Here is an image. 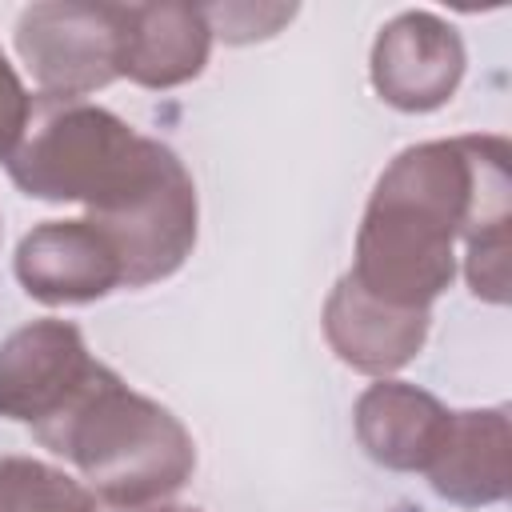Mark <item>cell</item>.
<instances>
[{
  "label": "cell",
  "mask_w": 512,
  "mask_h": 512,
  "mask_svg": "<svg viewBox=\"0 0 512 512\" xmlns=\"http://www.w3.org/2000/svg\"><path fill=\"white\" fill-rule=\"evenodd\" d=\"M136 512H200V508H188V504H148V508H136Z\"/></svg>",
  "instance_id": "16"
},
{
  "label": "cell",
  "mask_w": 512,
  "mask_h": 512,
  "mask_svg": "<svg viewBox=\"0 0 512 512\" xmlns=\"http://www.w3.org/2000/svg\"><path fill=\"white\" fill-rule=\"evenodd\" d=\"M148 152L152 136L132 132L100 104L32 96L28 132L4 168L32 200H76L96 212L136 180Z\"/></svg>",
  "instance_id": "3"
},
{
  "label": "cell",
  "mask_w": 512,
  "mask_h": 512,
  "mask_svg": "<svg viewBox=\"0 0 512 512\" xmlns=\"http://www.w3.org/2000/svg\"><path fill=\"white\" fill-rule=\"evenodd\" d=\"M428 324H432V312L392 308L368 296L348 272L336 280V288L324 300V336L332 352L348 368L380 380L420 356L428 340Z\"/></svg>",
  "instance_id": "10"
},
{
  "label": "cell",
  "mask_w": 512,
  "mask_h": 512,
  "mask_svg": "<svg viewBox=\"0 0 512 512\" xmlns=\"http://www.w3.org/2000/svg\"><path fill=\"white\" fill-rule=\"evenodd\" d=\"M28 120H32V96L20 84L8 56L0 52V160H8L16 152V144L28 132Z\"/></svg>",
  "instance_id": "15"
},
{
  "label": "cell",
  "mask_w": 512,
  "mask_h": 512,
  "mask_svg": "<svg viewBox=\"0 0 512 512\" xmlns=\"http://www.w3.org/2000/svg\"><path fill=\"white\" fill-rule=\"evenodd\" d=\"M456 240H464L472 296L504 304L512 256V152L504 136L404 148L368 196L348 276L392 308L432 312L456 276Z\"/></svg>",
  "instance_id": "1"
},
{
  "label": "cell",
  "mask_w": 512,
  "mask_h": 512,
  "mask_svg": "<svg viewBox=\"0 0 512 512\" xmlns=\"http://www.w3.org/2000/svg\"><path fill=\"white\" fill-rule=\"evenodd\" d=\"M296 8L288 4H208L204 20L212 28V36H224L232 44H248V40H264L272 36L284 20H292Z\"/></svg>",
  "instance_id": "14"
},
{
  "label": "cell",
  "mask_w": 512,
  "mask_h": 512,
  "mask_svg": "<svg viewBox=\"0 0 512 512\" xmlns=\"http://www.w3.org/2000/svg\"><path fill=\"white\" fill-rule=\"evenodd\" d=\"M116 4L44 0L28 4L16 20V52L28 64L40 96L84 100L108 88L116 72Z\"/></svg>",
  "instance_id": "5"
},
{
  "label": "cell",
  "mask_w": 512,
  "mask_h": 512,
  "mask_svg": "<svg viewBox=\"0 0 512 512\" xmlns=\"http://www.w3.org/2000/svg\"><path fill=\"white\" fill-rule=\"evenodd\" d=\"M116 72L140 88H176L204 72L212 28L200 4H116Z\"/></svg>",
  "instance_id": "9"
},
{
  "label": "cell",
  "mask_w": 512,
  "mask_h": 512,
  "mask_svg": "<svg viewBox=\"0 0 512 512\" xmlns=\"http://www.w3.org/2000/svg\"><path fill=\"white\" fill-rule=\"evenodd\" d=\"M424 472H428V484L460 508L500 504L508 496V484H512L508 408L452 412L444 440H440V448Z\"/></svg>",
  "instance_id": "11"
},
{
  "label": "cell",
  "mask_w": 512,
  "mask_h": 512,
  "mask_svg": "<svg viewBox=\"0 0 512 512\" xmlns=\"http://www.w3.org/2000/svg\"><path fill=\"white\" fill-rule=\"evenodd\" d=\"M464 64V40L448 20L436 12H400L380 28L368 76L384 104L400 112H436L460 88Z\"/></svg>",
  "instance_id": "7"
},
{
  "label": "cell",
  "mask_w": 512,
  "mask_h": 512,
  "mask_svg": "<svg viewBox=\"0 0 512 512\" xmlns=\"http://www.w3.org/2000/svg\"><path fill=\"white\" fill-rule=\"evenodd\" d=\"M32 432L48 452L76 464L92 496L124 512L168 500L196 468L188 428L104 364L60 416Z\"/></svg>",
  "instance_id": "2"
},
{
  "label": "cell",
  "mask_w": 512,
  "mask_h": 512,
  "mask_svg": "<svg viewBox=\"0 0 512 512\" xmlns=\"http://www.w3.org/2000/svg\"><path fill=\"white\" fill-rule=\"evenodd\" d=\"M0 512H96V496L44 460L0 456Z\"/></svg>",
  "instance_id": "13"
},
{
  "label": "cell",
  "mask_w": 512,
  "mask_h": 512,
  "mask_svg": "<svg viewBox=\"0 0 512 512\" xmlns=\"http://www.w3.org/2000/svg\"><path fill=\"white\" fill-rule=\"evenodd\" d=\"M448 416L432 392L404 380L368 384L352 408L360 448L392 472H424L444 440Z\"/></svg>",
  "instance_id": "12"
},
{
  "label": "cell",
  "mask_w": 512,
  "mask_h": 512,
  "mask_svg": "<svg viewBox=\"0 0 512 512\" xmlns=\"http://www.w3.org/2000/svg\"><path fill=\"white\" fill-rule=\"evenodd\" d=\"M96 368L76 324L32 320L0 344V416L36 428L60 416Z\"/></svg>",
  "instance_id": "6"
},
{
  "label": "cell",
  "mask_w": 512,
  "mask_h": 512,
  "mask_svg": "<svg viewBox=\"0 0 512 512\" xmlns=\"http://www.w3.org/2000/svg\"><path fill=\"white\" fill-rule=\"evenodd\" d=\"M196 216L200 208L188 168L168 144L152 140V152L136 180L84 220L96 224L116 248L124 284L144 288L172 276L188 260L196 244Z\"/></svg>",
  "instance_id": "4"
},
{
  "label": "cell",
  "mask_w": 512,
  "mask_h": 512,
  "mask_svg": "<svg viewBox=\"0 0 512 512\" xmlns=\"http://www.w3.org/2000/svg\"><path fill=\"white\" fill-rule=\"evenodd\" d=\"M16 280L40 304H92L124 284V268L96 224L44 220L16 248Z\"/></svg>",
  "instance_id": "8"
}]
</instances>
